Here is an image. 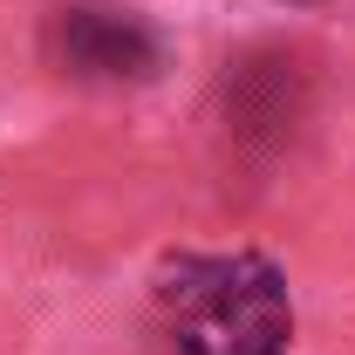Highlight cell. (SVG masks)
<instances>
[{"label":"cell","mask_w":355,"mask_h":355,"mask_svg":"<svg viewBox=\"0 0 355 355\" xmlns=\"http://www.w3.org/2000/svg\"><path fill=\"white\" fill-rule=\"evenodd\" d=\"M42 55L55 76L69 83H150L157 62H164V42L123 14V7H96V0H76V7H55L42 28Z\"/></svg>","instance_id":"7a4b0ae2"},{"label":"cell","mask_w":355,"mask_h":355,"mask_svg":"<svg viewBox=\"0 0 355 355\" xmlns=\"http://www.w3.org/2000/svg\"><path fill=\"white\" fill-rule=\"evenodd\" d=\"M164 308H171L178 355H280L294 335V308L280 273L253 253L232 260H178L164 266Z\"/></svg>","instance_id":"6da1fadb"},{"label":"cell","mask_w":355,"mask_h":355,"mask_svg":"<svg viewBox=\"0 0 355 355\" xmlns=\"http://www.w3.org/2000/svg\"><path fill=\"white\" fill-rule=\"evenodd\" d=\"M294 83H301V76H294V62H280V55H273V62H246V69L225 83V96H232V123H239L246 137H253V130L280 137L287 123H294V110H301V103H294Z\"/></svg>","instance_id":"3957f363"}]
</instances>
